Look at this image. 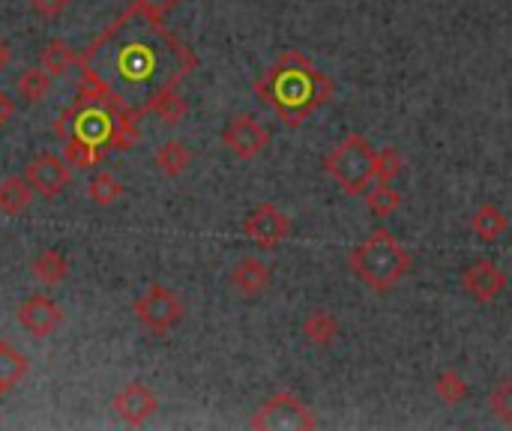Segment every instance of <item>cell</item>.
<instances>
[{
    "mask_svg": "<svg viewBox=\"0 0 512 431\" xmlns=\"http://www.w3.org/2000/svg\"><path fill=\"white\" fill-rule=\"evenodd\" d=\"M78 99L111 111H138L168 87H180L198 66V57L183 45L165 21H150L129 6L78 60Z\"/></svg>",
    "mask_w": 512,
    "mask_h": 431,
    "instance_id": "6da1fadb",
    "label": "cell"
},
{
    "mask_svg": "<svg viewBox=\"0 0 512 431\" xmlns=\"http://www.w3.org/2000/svg\"><path fill=\"white\" fill-rule=\"evenodd\" d=\"M255 96L285 126H300L333 99V81L312 63L309 54L288 48L255 81Z\"/></svg>",
    "mask_w": 512,
    "mask_h": 431,
    "instance_id": "7a4b0ae2",
    "label": "cell"
},
{
    "mask_svg": "<svg viewBox=\"0 0 512 431\" xmlns=\"http://www.w3.org/2000/svg\"><path fill=\"white\" fill-rule=\"evenodd\" d=\"M348 267L369 291L387 294L408 276V270L414 267V258L402 246L399 237H393L387 228H378L351 249Z\"/></svg>",
    "mask_w": 512,
    "mask_h": 431,
    "instance_id": "3957f363",
    "label": "cell"
},
{
    "mask_svg": "<svg viewBox=\"0 0 512 431\" xmlns=\"http://www.w3.org/2000/svg\"><path fill=\"white\" fill-rule=\"evenodd\" d=\"M375 162H378V150L369 144V138H363L360 132H351L327 153L324 171L348 195H366L369 183L375 180Z\"/></svg>",
    "mask_w": 512,
    "mask_h": 431,
    "instance_id": "277c9868",
    "label": "cell"
},
{
    "mask_svg": "<svg viewBox=\"0 0 512 431\" xmlns=\"http://www.w3.org/2000/svg\"><path fill=\"white\" fill-rule=\"evenodd\" d=\"M249 426L258 431H312L318 429V420L306 402H300L294 393L282 390V393H273L252 414Z\"/></svg>",
    "mask_w": 512,
    "mask_h": 431,
    "instance_id": "5b68a950",
    "label": "cell"
},
{
    "mask_svg": "<svg viewBox=\"0 0 512 431\" xmlns=\"http://www.w3.org/2000/svg\"><path fill=\"white\" fill-rule=\"evenodd\" d=\"M111 129H114V111L96 102H84V99H75V105L57 123L60 138H81L105 150L111 141Z\"/></svg>",
    "mask_w": 512,
    "mask_h": 431,
    "instance_id": "8992f818",
    "label": "cell"
},
{
    "mask_svg": "<svg viewBox=\"0 0 512 431\" xmlns=\"http://www.w3.org/2000/svg\"><path fill=\"white\" fill-rule=\"evenodd\" d=\"M183 315H186L183 300H180L171 288H165V285H150V288L135 300V318H138V324H141L147 333H153V336L171 333V330L183 321Z\"/></svg>",
    "mask_w": 512,
    "mask_h": 431,
    "instance_id": "52a82bcc",
    "label": "cell"
},
{
    "mask_svg": "<svg viewBox=\"0 0 512 431\" xmlns=\"http://www.w3.org/2000/svg\"><path fill=\"white\" fill-rule=\"evenodd\" d=\"M222 144L243 162L258 159L270 147V132L252 114H234L222 129Z\"/></svg>",
    "mask_w": 512,
    "mask_h": 431,
    "instance_id": "ba28073f",
    "label": "cell"
},
{
    "mask_svg": "<svg viewBox=\"0 0 512 431\" xmlns=\"http://www.w3.org/2000/svg\"><path fill=\"white\" fill-rule=\"evenodd\" d=\"M243 234L258 246V249H279L288 234H291V219L276 207V204H258L246 219H243Z\"/></svg>",
    "mask_w": 512,
    "mask_h": 431,
    "instance_id": "9c48e42d",
    "label": "cell"
},
{
    "mask_svg": "<svg viewBox=\"0 0 512 431\" xmlns=\"http://www.w3.org/2000/svg\"><path fill=\"white\" fill-rule=\"evenodd\" d=\"M24 177H27V183L33 186V192L39 198H57L69 186L72 171H69V162L60 159L57 153H39L24 168Z\"/></svg>",
    "mask_w": 512,
    "mask_h": 431,
    "instance_id": "30bf717a",
    "label": "cell"
},
{
    "mask_svg": "<svg viewBox=\"0 0 512 431\" xmlns=\"http://www.w3.org/2000/svg\"><path fill=\"white\" fill-rule=\"evenodd\" d=\"M462 291L474 303L489 306V303H495L507 291V276H504V270L495 261L480 258L471 267H465V273H462Z\"/></svg>",
    "mask_w": 512,
    "mask_h": 431,
    "instance_id": "8fae6325",
    "label": "cell"
},
{
    "mask_svg": "<svg viewBox=\"0 0 512 431\" xmlns=\"http://www.w3.org/2000/svg\"><path fill=\"white\" fill-rule=\"evenodd\" d=\"M15 318H18V324L27 333H33V336L42 339V336H51L63 324V309L51 297H45V294H33V297H27L15 309Z\"/></svg>",
    "mask_w": 512,
    "mask_h": 431,
    "instance_id": "7c38bea8",
    "label": "cell"
},
{
    "mask_svg": "<svg viewBox=\"0 0 512 431\" xmlns=\"http://www.w3.org/2000/svg\"><path fill=\"white\" fill-rule=\"evenodd\" d=\"M159 411V399L150 387L144 384H126L117 396H114V414L126 423V426H144L147 420H153Z\"/></svg>",
    "mask_w": 512,
    "mask_h": 431,
    "instance_id": "4fadbf2b",
    "label": "cell"
},
{
    "mask_svg": "<svg viewBox=\"0 0 512 431\" xmlns=\"http://www.w3.org/2000/svg\"><path fill=\"white\" fill-rule=\"evenodd\" d=\"M270 279H273V270L261 258H243L231 270V288L243 300H258L270 288Z\"/></svg>",
    "mask_w": 512,
    "mask_h": 431,
    "instance_id": "5bb4252c",
    "label": "cell"
},
{
    "mask_svg": "<svg viewBox=\"0 0 512 431\" xmlns=\"http://www.w3.org/2000/svg\"><path fill=\"white\" fill-rule=\"evenodd\" d=\"M303 339L312 348H330L339 339V321L330 309H312L303 321Z\"/></svg>",
    "mask_w": 512,
    "mask_h": 431,
    "instance_id": "9a60e30c",
    "label": "cell"
},
{
    "mask_svg": "<svg viewBox=\"0 0 512 431\" xmlns=\"http://www.w3.org/2000/svg\"><path fill=\"white\" fill-rule=\"evenodd\" d=\"M510 228V216L498 207V204H483L477 207V213L471 216V231L483 240V243H498Z\"/></svg>",
    "mask_w": 512,
    "mask_h": 431,
    "instance_id": "2e32d148",
    "label": "cell"
},
{
    "mask_svg": "<svg viewBox=\"0 0 512 431\" xmlns=\"http://www.w3.org/2000/svg\"><path fill=\"white\" fill-rule=\"evenodd\" d=\"M153 162H156V168H159L165 177H180V174L192 165V150H189V144H183V141L174 138V141L159 144Z\"/></svg>",
    "mask_w": 512,
    "mask_h": 431,
    "instance_id": "e0dca14e",
    "label": "cell"
},
{
    "mask_svg": "<svg viewBox=\"0 0 512 431\" xmlns=\"http://www.w3.org/2000/svg\"><path fill=\"white\" fill-rule=\"evenodd\" d=\"M33 186L27 183V177H6L3 183H0V210L6 213V216H18V213H24L27 207H30V201H33Z\"/></svg>",
    "mask_w": 512,
    "mask_h": 431,
    "instance_id": "ac0fdd59",
    "label": "cell"
},
{
    "mask_svg": "<svg viewBox=\"0 0 512 431\" xmlns=\"http://www.w3.org/2000/svg\"><path fill=\"white\" fill-rule=\"evenodd\" d=\"M72 63H78V57H75V48H72L66 39H51V42H45L42 51H39V66H42L51 78L66 75Z\"/></svg>",
    "mask_w": 512,
    "mask_h": 431,
    "instance_id": "d6986e66",
    "label": "cell"
},
{
    "mask_svg": "<svg viewBox=\"0 0 512 431\" xmlns=\"http://www.w3.org/2000/svg\"><path fill=\"white\" fill-rule=\"evenodd\" d=\"M186 111H189V102L177 93V87H168V90H162V93L147 105V111H144V114L159 117L165 126H177V123L186 117Z\"/></svg>",
    "mask_w": 512,
    "mask_h": 431,
    "instance_id": "ffe728a7",
    "label": "cell"
},
{
    "mask_svg": "<svg viewBox=\"0 0 512 431\" xmlns=\"http://www.w3.org/2000/svg\"><path fill=\"white\" fill-rule=\"evenodd\" d=\"M138 111H114V129H111V141L108 150H132L141 141V126H138Z\"/></svg>",
    "mask_w": 512,
    "mask_h": 431,
    "instance_id": "44dd1931",
    "label": "cell"
},
{
    "mask_svg": "<svg viewBox=\"0 0 512 431\" xmlns=\"http://www.w3.org/2000/svg\"><path fill=\"white\" fill-rule=\"evenodd\" d=\"M66 273H69V258L60 249H45L33 258V276L42 285H57L66 279Z\"/></svg>",
    "mask_w": 512,
    "mask_h": 431,
    "instance_id": "7402d4cb",
    "label": "cell"
},
{
    "mask_svg": "<svg viewBox=\"0 0 512 431\" xmlns=\"http://www.w3.org/2000/svg\"><path fill=\"white\" fill-rule=\"evenodd\" d=\"M30 363L21 351H15L12 345L0 342V390L9 393L12 387H18L27 375Z\"/></svg>",
    "mask_w": 512,
    "mask_h": 431,
    "instance_id": "603a6c76",
    "label": "cell"
},
{
    "mask_svg": "<svg viewBox=\"0 0 512 431\" xmlns=\"http://www.w3.org/2000/svg\"><path fill=\"white\" fill-rule=\"evenodd\" d=\"M105 147H96L90 141H81V138H63V159L72 165V168H93L105 159Z\"/></svg>",
    "mask_w": 512,
    "mask_h": 431,
    "instance_id": "cb8c5ba5",
    "label": "cell"
},
{
    "mask_svg": "<svg viewBox=\"0 0 512 431\" xmlns=\"http://www.w3.org/2000/svg\"><path fill=\"white\" fill-rule=\"evenodd\" d=\"M120 195H123V183L114 174H108V171L93 174V180L87 183V198L96 207H111V204L120 201Z\"/></svg>",
    "mask_w": 512,
    "mask_h": 431,
    "instance_id": "d4e9b609",
    "label": "cell"
},
{
    "mask_svg": "<svg viewBox=\"0 0 512 431\" xmlns=\"http://www.w3.org/2000/svg\"><path fill=\"white\" fill-rule=\"evenodd\" d=\"M468 381L456 372V369H447V372H441L438 378H435V396H438V402H444V405H450V408H456V405H462L465 399H468Z\"/></svg>",
    "mask_w": 512,
    "mask_h": 431,
    "instance_id": "484cf974",
    "label": "cell"
},
{
    "mask_svg": "<svg viewBox=\"0 0 512 431\" xmlns=\"http://www.w3.org/2000/svg\"><path fill=\"white\" fill-rule=\"evenodd\" d=\"M18 93H21V99H27L30 105H36V102H42L45 96H48V90H51V75L42 69V66H33V69H24L21 75H18Z\"/></svg>",
    "mask_w": 512,
    "mask_h": 431,
    "instance_id": "4316f807",
    "label": "cell"
},
{
    "mask_svg": "<svg viewBox=\"0 0 512 431\" xmlns=\"http://www.w3.org/2000/svg\"><path fill=\"white\" fill-rule=\"evenodd\" d=\"M366 207H369L378 219H387V216H393V213L402 207V195L393 189V183H378L375 189L366 192Z\"/></svg>",
    "mask_w": 512,
    "mask_h": 431,
    "instance_id": "83f0119b",
    "label": "cell"
},
{
    "mask_svg": "<svg viewBox=\"0 0 512 431\" xmlns=\"http://www.w3.org/2000/svg\"><path fill=\"white\" fill-rule=\"evenodd\" d=\"M402 174V156L396 147H384L378 150V162H375V180L378 183H393Z\"/></svg>",
    "mask_w": 512,
    "mask_h": 431,
    "instance_id": "f1b7e54d",
    "label": "cell"
},
{
    "mask_svg": "<svg viewBox=\"0 0 512 431\" xmlns=\"http://www.w3.org/2000/svg\"><path fill=\"white\" fill-rule=\"evenodd\" d=\"M492 414L512 429V375L507 381H501L498 390L492 393Z\"/></svg>",
    "mask_w": 512,
    "mask_h": 431,
    "instance_id": "f546056e",
    "label": "cell"
},
{
    "mask_svg": "<svg viewBox=\"0 0 512 431\" xmlns=\"http://www.w3.org/2000/svg\"><path fill=\"white\" fill-rule=\"evenodd\" d=\"M132 6H135L138 15H144L150 21H165L180 6V0H135Z\"/></svg>",
    "mask_w": 512,
    "mask_h": 431,
    "instance_id": "4dcf8cb0",
    "label": "cell"
},
{
    "mask_svg": "<svg viewBox=\"0 0 512 431\" xmlns=\"http://www.w3.org/2000/svg\"><path fill=\"white\" fill-rule=\"evenodd\" d=\"M27 3L39 18H57L69 6V0H27Z\"/></svg>",
    "mask_w": 512,
    "mask_h": 431,
    "instance_id": "1f68e13d",
    "label": "cell"
},
{
    "mask_svg": "<svg viewBox=\"0 0 512 431\" xmlns=\"http://www.w3.org/2000/svg\"><path fill=\"white\" fill-rule=\"evenodd\" d=\"M9 114H12V105H9V99L0 93V123H6V120H9Z\"/></svg>",
    "mask_w": 512,
    "mask_h": 431,
    "instance_id": "d6a6232c",
    "label": "cell"
},
{
    "mask_svg": "<svg viewBox=\"0 0 512 431\" xmlns=\"http://www.w3.org/2000/svg\"><path fill=\"white\" fill-rule=\"evenodd\" d=\"M9 57H12V51H9V45L0 39V72L6 69V63H9Z\"/></svg>",
    "mask_w": 512,
    "mask_h": 431,
    "instance_id": "836d02e7",
    "label": "cell"
},
{
    "mask_svg": "<svg viewBox=\"0 0 512 431\" xmlns=\"http://www.w3.org/2000/svg\"><path fill=\"white\" fill-rule=\"evenodd\" d=\"M0 396H3V390H0Z\"/></svg>",
    "mask_w": 512,
    "mask_h": 431,
    "instance_id": "e575fe53",
    "label": "cell"
}]
</instances>
